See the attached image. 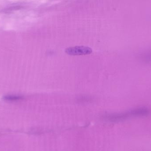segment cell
<instances>
[{
  "instance_id": "1",
  "label": "cell",
  "mask_w": 151,
  "mask_h": 151,
  "mask_svg": "<svg viewBox=\"0 0 151 151\" xmlns=\"http://www.w3.org/2000/svg\"><path fill=\"white\" fill-rule=\"evenodd\" d=\"M92 52V50L91 48L84 46L69 47L65 49V52L69 55L73 56L88 55Z\"/></svg>"
},
{
  "instance_id": "3",
  "label": "cell",
  "mask_w": 151,
  "mask_h": 151,
  "mask_svg": "<svg viewBox=\"0 0 151 151\" xmlns=\"http://www.w3.org/2000/svg\"><path fill=\"white\" fill-rule=\"evenodd\" d=\"M131 110L133 117H146L151 114V110L145 107H138Z\"/></svg>"
},
{
  "instance_id": "2",
  "label": "cell",
  "mask_w": 151,
  "mask_h": 151,
  "mask_svg": "<svg viewBox=\"0 0 151 151\" xmlns=\"http://www.w3.org/2000/svg\"><path fill=\"white\" fill-rule=\"evenodd\" d=\"M131 117H133V116L132 114L131 110H130L120 113H114L110 115L108 117V119L111 121L118 122L124 121Z\"/></svg>"
},
{
  "instance_id": "4",
  "label": "cell",
  "mask_w": 151,
  "mask_h": 151,
  "mask_svg": "<svg viewBox=\"0 0 151 151\" xmlns=\"http://www.w3.org/2000/svg\"><path fill=\"white\" fill-rule=\"evenodd\" d=\"M23 97L19 95H6L4 97V99L5 100L9 101H18L21 99Z\"/></svg>"
}]
</instances>
